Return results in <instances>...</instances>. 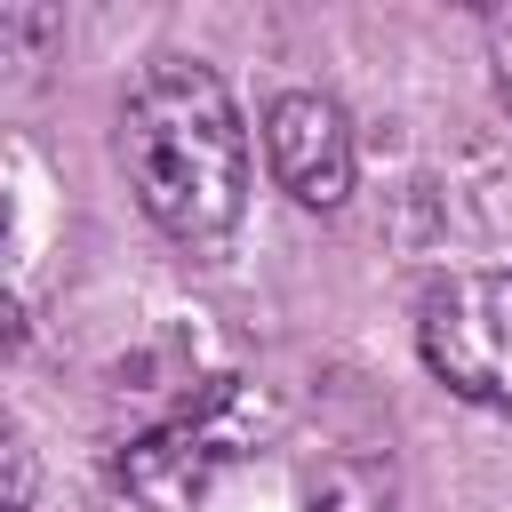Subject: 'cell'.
Returning <instances> with one entry per match:
<instances>
[{"label": "cell", "mask_w": 512, "mask_h": 512, "mask_svg": "<svg viewBox=\"0 0 512 512\" xmlns=\"http://www.w3.org/2000/svg\"><path fill=\"white\" fill-rule=\"evenodd\" d=\"M304 512H400V504H392V472L368 464V456H336V464L312 472Z\"/></svg>", "instance_id": "cell-5"}, {"label": "cell", "mask_w": 512, "mask_h": 512, "mask_svg": "<svg viewBox=\"0 0 512 512\" xmlns=\"http://www.w3.org/2000/svg\"><path fill=\"white\" fill-rule=\"evenodd\" d=\"M120 168L168 240H224L248 208V128L232 88L192 56L144 64L120 96Z\"/></svg>", "instance_id": "cell-1"}, {"label": "cell", "mask_w": 512, "mask_h": 512, "mask_svg": "<svg viewBox=\"0 0 512 512\" xmlns=\"http://www.w3.org/2000/svg\"><path fill=\"white\" fill-rule=\"evenodd\" d=\"M456 8H488V0H456Z\"/></svg>", "instance_id": "cell-7"}, {"label": "cell", "mask_w": 512, "mask_h": 512, "mask_svg": "<svg viewBox=\"0 0 512 512\" xmlns=\"http://www.w3.org/2000/svg\"><path fill=\"white\" fill-rule=\"evenodd\" d=\"M424 368L472 408L512 416V272H448L416 304Z\"/></svg>", "instance_id": "cell-3"}, {"label": "cell", "mask_w": 512, "mask_h": 512, "mask_svg": "<svg viewBox=\"0 0 512 512\" xmlns=\"http://www.w3.org/2000/svg\"><path fill=\"white\" fill-rule=\"evenodd\" d=\"M248 440H256L248 392H240V376H216V392H208L200 408H184V416H168L160 432H144V440L120 448L112 488H120L128 512H192V504L208 496V480H216L232 456H248Z\"/></svg>", "instance_id": "cell-2"}, {"label": "cell", "mask_w": 512, "mask_h": 512, "mask_svg": "<svg viewBox=\"0 0 512 512\" xmlns=\"http://www.w3.org/2000/svg\"><path fill=\"white\" fill-rule=\"evenodd\" d=\"M264 160H272V176H280V192L296 208H344V192H352V128H344V104L320 96V88L272 96V112H264Z\"/></svg>", "instance_id": "cell-4"}, {"label": "cell", "mask_w": 512, "mask_h": 512, "mask_svg": "<svg viewBox=\"0 0 512 512\" xmlns=\"http://www.w3.org/2000/svg\"><path fill=\"white\" fill-rule=\"evenodd\" d=\"M488 72H496V96L512 112V0H488Z\"/></svg>", "instance_id": "cell-6"}]
</instances>
